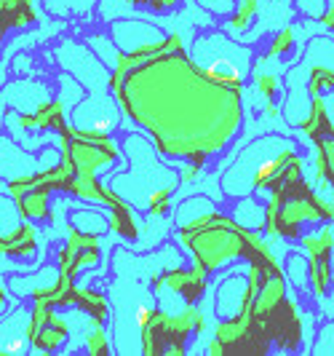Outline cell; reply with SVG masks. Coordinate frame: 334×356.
I'll return each instance as SVG.
<instances>
[{
	"label": "cell",
	"mask_w": 334,
	"mask_h": 356,
	"mask_svg": "<svg viewBox=\"0 0 334 356\" xmlns=\"http://www.w3.org/2000/svg\"><path fill=\"white\" fill-rule=\"evenodd\" d=\"M297 153V145L281 134H265L244 147V153L233 161L228 172L219 179V188L228 198L254 193L273 175H278L283 161Z\"/></svg>",
	"instance_id": "7a4b0ae2"
},
{
	"label": "cell",
	"mask_w": 334,
	"mask_h": 356,
	"mask_svg": "<svg viewBox=\"0 0 334 356\" xmlns=\"http://www.w3.org/2000/svg\"><path fill=\"white\" fill-rule=\"evenodd\" d=\"M332 332H334L332 321H326V324H324V330H321V335H318V346L313 348V354L332 356Z\"/></svg>",
	"instance_id": "9a60e30c"
},
{
	"label": "cell",
	"mask_w": 334,
	"mask_h": 356,
	"mask_svg": "<svg viewBox=\"0 0 334 356\" xmlns=\"http://www.w3.org/2000/svg\"><path fill=\"white\" fill-rule=\"evenodd\" d=\"M265 209L262 204L254 198V193H247V196H238V204H235V209H233V220L244 228V231H262L265 228Z\"/></svg>",
	"instance_id": "30bf717a"
},
{
	"label": "cell",
	"mask_w": 334,
	"mask_h": 356,
	"mask_svg": "<svg viewBox=\"0 0 334 356\" xmlns=\"http://www.w3.org/2000/svg\"><path fill=\"white\" fill-rule=\"evenodd\" d=\"M190 56H193V67L206 78L225 86H241L251 75L257 49L235 43L222 30H209L193 40Z\"/></svg>",
	"instance_id": "3957f363"
},
{
	"label": "cell",
	"mask_w": 334,
	"mask_h": 356,
	"mask_svg": "<svg viewBox=\"0 0 334 356\" xmlns=\"http://www.w3.org/2000/svg\"><path fill=\"white\" fill-rule=\"evenodd\" d=\"M203 11H209L211 17H233L235 14V8H238V0H195Z\"/></svg>",
	"instance_id": "4fadbf2b"
},
{
	"label": "cell",
	"mask_w": 334,
	"mask_h": 356,
	"mask_svg": "<svg viewBox=\"0 0 334 356\" xmlns=\"http://www.w3.org/2000/svg\"><path fill=\"white\" fill-rule=\"evenodd\" d=\"M72 228L81 233H88V236H97V233H105L110 228L105 214L99 212H75L70 217Z\"/></svg>",
	"instance_id": "7c38bea8"
},
{
	"label": "cell",
	"mask_w": 334,
	"mask_h": 356,
	"mask_svg": "<svg viewBox=\"0 0 334 356\" xmlns=\"http://www.w3.org/2000/svg\"><path fill=\"white\" fill-rule=\"evenodd\" d=\"M211 214H217V204H214L209 196L187 198V201H182L179 209H176V228H182V231L195 228L201 220H206Z\"/></svg>",
	"instance_id": "9c48e42d"
},
{
	"label": "cell",
	"mask_w": 334,
	"mask_h": 356,
	"mask_svg": "<svg viewBox=\"0 0 334 356\" xmlns=\"http://www.w3.org/2000/svg\"><path fill=\"white\" fill-rule=\"evenodd\" d=\"M30 327H33V311L24 305H19L11 316L0 319V354H27L30 351Z\"/></svg>",
	"instance_id": "52a82bcc"
},
{
	"label": "cell",
	"mask_w": 334,
	"mask_h": 356,
	"mask_svg": "<svg viewBox=\"0 0 334 356\" xmlns=\"http://www.w3.org/2000/svg\"><path fill=\"white\" fill-rule=\"evenodd\" d=\"M249 298V284L244 276H230L217 286V316L222 321H233Z\"/></svg>",
	"instance_id": "ba28073f"
},
{
	"label": "cell",
	"mask_w": 334,
	"mask_h": 356,
	"mask_svg": "<svg viewBox=\"0 0 334 356\" xmlns=\"http://www.w3.org/2000/svg\"><path fill=\"white\" fill-rule=\"evenodd\" d=\"M297 6H299V11L310 19H321L324 17V11L329 8L326 0H297Z\"/></svg>",
	"instance_id": "5bb4252c"
},
{
	"label": "cell",
	"mask_w": 334,
	"mask_h": 356,
	"mask_svg": "<svg viewBox=\"0 0 334 356\" xmlns=\"http://www.w3.org/2000/svg\"><path fill=\"white\" fill-rule=\"evenodd\" d=\"M53 56L59 59L62 70L70 72L75 81L83 83L81 89L88 91L86 99H81L78 107L70 110V126L91 137H110L121 124V110L110 97L112 70L75 40L59 43Z\"/></svg>",
	"instance_id": "6da1fadb"
},
{
	"label": "cell",
	"mask_w": 334,
	"mask_h": 356,
	"mask_svg": "<svg viewBox=\"0 0 334 356\" xmlns=\"http://www.w3.org/2000/svg\"><path fill=\"white\" fill-rule=\"evenodd\" d=\"M110 38H112L115 49L121 54H128V56L160 49L169 40L163 27L153 24V22H142V19H115V22H110Z\"/></svg>",
	"instance_id": "5b68a950"
},
{
	"label": "cell",
	"mask_w": 334,
	"mask_h": 356,
	"mask_svg": "<svg viewBox=\"0 0 334 356\" xmlns=\"http://www.w3.org/2000/svg\"><path fill=\"white\" fill-rule=\"evenodd\" d=\"M56 279H59V270L53 266L43 268L37 276H30V279H11L8 286L17 292V295H35V286L37 284V295H46L53 284H56Z\"/></svg>",
	"instance_id": "8fae6325"
},
{
	"label": "cell",
	"mask_w": 334,
	"mask_h": 356,
	"mask_svg": "<svg viewBox=\"0 0 334 356\" xmlns=\"http://www.w3.org/2000/svg\"><path fill=\"white\" fill-rule=\"evenodd\" d=\"M124 147H126V156L131 159V175H115V177L110 179V185H121V182H128V188H118L115 193L128 201L131 193H134V188L144 182V188H142V198H144V212L147 209H153L156 207V198L160 196H169L172 191H174L176 185H179V177H176V172H172L163 161L156 156V150H153V143L150 140H144L142 134H128L124 140Z\"/></svg>",
	"instance_id": "277c9868"
},
{
	"label": "cell",
	"mask_w": 334,
	"mask_h": 356,
	"mask_svg": "<svg viewBox=\"0 0 334 356\" xmlns=\"http://www.w3.org/2000/svg\"><path fill=\"white\" fill-rule=\"evenodd\" d=\"M56 163H59L56 153H51V159H46V156L35 159L27 150L17 147L8 137H0V177L8 179V182L40 175V172H46L49 166H56Z\"/></svg>",
	"instance_id": "8992f818"
}]
</instances>
